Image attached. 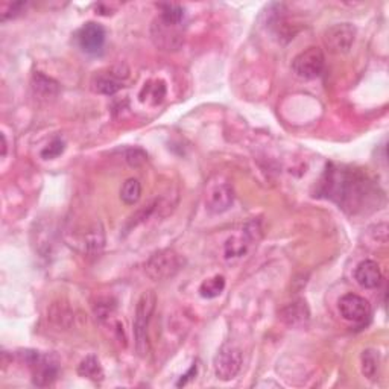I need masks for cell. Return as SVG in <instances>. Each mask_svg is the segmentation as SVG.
I'll return each instance as SVG.
<instances>
[{"mask_svg":"<svg viewBox=\"0 0 389 389\" xmlns=\"http://www.w3.org/2000/svg\"><path fill=\"white\" fill-rule=\"evenodd\" d=\"M157 295L153 291L143 292L137 301L136 318H134V337H136V350L140 356H145L149 352V337L148 327L151 318L156 310Z\"/></svg>","mask_w":389,"mask_h":389,"instance_id":"1","label":"cell"},{"mask_svg":"<svg viewBox=\"0 0 389 389\" xmlns=\"http://www.w3.org/2000/svg\"><path fill=\"white\" fill-rule=\"evenodd\" d=\"M184 260L178 252L173 250H160L152 254L145 265V272L153 281L169 280L182 268Z\"/></svg>","mask_w":389,"mask_h":389,"instance_id":"2","label":"cell"},{"mask_svg":"<svg viewBox=\"0 0 389 389\" xmlns=\"http://www.w3.org/2000/svg\"><path fill=\"white\" fill-rule=\"evenodd\" d=\"M204 202L210 213L219 214L227 211L234 202V190L231 182L221 175L213 177L207 181L204 189Z\"/></svg>","mask_w":389,"mask_h":389,"instance_id":"3","label":"cell"},{"mask_svg":"<svg viewBox=\"0 0 389 389\" xmlns=\"http://www.w3.org/2000/svg\"><path fill=\"white\" fill-rule=\"evenodd\" d=\"M260 234H262V230H260L259 222H255V221L248 222L240 230V233L233 234V236H230L227 239V242H225V245H223L225 259L231 260V262L242 259L243 255L248 252L251 245L260 239Z\"/></svg>","mask_w":389,"mask_h":389,"instance_id":"4","label":"cell"},{"mask_svg":"<svg viewBox=\"0 0 389 389\" xmlns=\"http://www.w3.org/2000/svg\"><path fill=\"white\" fill-rule=\"evenodd\" d=\"M25 359L29 365V370L33 373L34 385L45 388L52 385L58 377V364L49 354H42L38 352H26Z\"/></svg>","mask_w":389,"mask_h":389,"instance_id":"5","label":"cell"},{"mask_svg":"<svg viewBox=\"0 0 389 389\" xmlns=\"http://www.w3.org/2000/svg\"><path fill=\"white\" fill-rule=\"evenodd\" d=\"M214 374L219 381L228 382L236 377L242 368V353L238 347L231 344H225L221 347L218 354L214 356Z\"/></svg>","mask_w":389,"mask_h":389,"instance_id":"6","label":"cell"},{"mask_svg":"<svg viewBox=\"0 0 389 389\" xmlns=\"http://www.w3.org/2000/svg\"><path fill=\"white\" fill-rule=\"evenodd\" d=\"M325 67V57L318 47H309L296 55L292 61V70L303 79L318 78Z\"/></svg>","mask_w":389,"mask_h":389,"instance_id":"7","label":"cell"},{"mask_svg":"<svg viewBox=\"0 0 389 389\" xmlns=\"http://www.w3.org/2000/svg\"><path fill=\"white\" fill-rule=\"evenodd\" d=\"M337 309L342 318L353 324H365L371 316V306L364 296L356 294H345L337 303Z\"/></svg>","mask_w":389,"mask_h":389,"instance_id":"8","label":"cell"},{"mask_svg":"<svg viewBox=\"0 0 389 389\" xmlns=\"http://www.w3.org/2000/svg\"><path fill=\"white\" fill-rule=\"evenodd\" d=\"M324 45L332 54H347L356 40V28L350 23L333 25L324 33Z\"/></svg>","mask_w":389,"mask_h":389,"instance_id":"9","label":"cell"},{"mask_svg":"<svg viewBox=\"0 0 389 389\" xmlns=\"http://www.w3.org/2000/svg\"><path fill=\"white\" fill-rule=\"evenodd\" d=\"M107 33L102 25L88 22L84 26H81L76 33V42L83 52L88 55H99L102 54L105 46Z\"/></svg>","mask_w":389,"mask_h":389,"instance_id":"10","label":"cell"},{"mask_svg":"<svg viewBox=\"0 0 389 389\" xmlns=\"http://www.w3.org/2000/svg\"><path fill=\"white\" fill-rule=\"evenodd\" d=\"M151 35L153 43L163 50H177L182 45V34L180 25H170L163 22L158 17L151 28Z\"/></svg>","mask_w":389,"mask_h":389,"instance_id":"11","label":"cell"},{"mask_svg":"<svg viewBox=\"0 0 389 389\" xmlns=\"http://www.w3.org/2000/svg\"><path fill=\"white\" fill-rule=\"evenodd\" d=\"M128 75H122V70L111 69L107 71H100L93 79V90L100 95H116L120 88H124V79Z\"/></svg>","mask_w":389,"mask_h":389,"instance_id":"12","label":"cell"},{"mask_svg":"<svg viewBox=\"0 0 389 389\" xmlns=\"http://www.w3.org/2000/svg\"><path fill=\"white\" fill-rule=\"evenodd\" d=\"M354 280L357 281V284L362 286L365 289L378 288L383 280L381 266H378L377 262L374 260L361 262L354 271Z\"/></svg>","mask_w":389,"mask_h":389,"instance_id":"13","label":"cell"},{"mask_svg":"<svg viewBox=\"0 0 389 389\" xmlns=\"http://www.w3.org/2000/svg\"><path fill=\"white\" fill-rule=\"evenodd\" d=\"M280 316L284 324H288L291 327H301L304 324H307L310 318V312L309 307H307L306 301L298 300L294 301L291 304H288L286 307H283Z\"/></svg>","mask_w":389,"mask_h":389,"instance_id":"14","label":"cell"},{"mask_svg":"<svg viewBox=\"0 0 389 389\" xmlns=\"http://www.w3.org/2000/svg\"><path fill=\"white\" fill-rule=\"evenodd\" d=\"M165 96H166L165 83H163V81H160V79H153V81H149V83H146L145 86H143L139 98H140V100L143 102V104L156 107V105L161 104L163 99H165Z\"/></svg>","mask_w":389,"mask_h":389,"instance_id":"15","label":"cell"},{"mask_svg":"<svg viewBox=\"0 0 389 389\" xmlns=\"http://www.w3.org/2000/svg\"><path fill=\"white\" fill-rule=\"evenodd\" d=\"M33 88H34V93L43 99L55 98L59 90L57 81L43 74H40V71H37V74H34L33 76Z\"/></svg>","mask_w":389,"mask_h":389,"instance_id":"16","label":"cell"},{"mask_svg":"<svg viewBox=\"0 0 389 389\" xmlns=\"http://www.w3.org/2000/svg\"><path fill=\"white\" fill-rule=\"evenodd\" d=\"M104 243H105V239H104V230H102V227L99 223L93 225V228H90L86 236H84V252L88 254V255H96L100 252V250L104 248Z\"/></svg>","mask_w":389,"mask_h":389,"instance_id":"17","label":"cell"},{"mask_svg":"<svg viewBox=\"0 0 389 389\" xmlns=\"http://www.w3.org/2000/svg\"><path fill=\"white\" fill-rule=\"evenodd\" d=\"M78 374L93 382H100L102 378H104V370H102V365L96 356H87L86 359L79 364Z\"/></svg>","mask_w":389,"mask_h":389,"instance_id":"18","label":"cell"},{"mask_svg":"<svg viewBox=\"0 0 389 389\" xmlns=\"http://www.w3.org/2000/svg\"><path fill=\"white\" fill-rule=\"evenodd\" d=\"M225 289V277L223 275H214L211 279L204 280L199 286V295L202 298H216Z\"/></svg>","mask_w":389,"mask_h":389,"instance_id":"19","label":"cell"},{"mask_svg":"<svg viewBox=\"0 0 389 389\" xmlns=\"http://www.w3.org/2000/svg\"><path fill=\"white\" fill-rule=\"evenodd\" d=\"M141 197V184L136 178H129L124 182L120 189V199L124 201L127 206H134L139 202Z\"/></svg>","mask_w":389,"mask_h":389,"instance_id":"20","label":"cell"},{"mask_svg":"<svg viewBox=\"0 0 389 389\" xmlns=\"http://www.w3.org/2000/svg\"><path fill=\"white\" fill-rule=\"evenodd\" d=\"M160 18L163 22L170 23V25H181L184 18V9L180 5L175 4H165L160 5Z\"/></svg>","mask_w":389,"mask_h":389,"instance_id":"21","label":"cell"},{"mask_svg":"<svg viewBox=\"0 0 389 389\" xmlns=\"http://www.w3.org/2000/svg\"><path fill=\"white\" fill-rule=\"evenodd\" d=\"M378 370V353L374 350H365L362 353V373L368 378H374Z\"/></svg>","mask_w":389,"mask_h":389,"instance_id":"22","label":"cell"},{"mask_svg":"<svg viewBox=\"0 0 389 389\" xmlns=\"http://www.w3.org/2000/svg\"><path fill=\"white\" fill-rule=\"evenodd\" d=\"M63 151H64V141L61 140V139H54L42 151V157L45 160H52V158H57L58 156H61V153H63Z\"/></svg>","mask_w":389,"mask_h":389,"instance_id":"23","label":"cell"},{"mask_svg":"<svg viewBox=\"0 0 389 389\" xmlns=\"http://www.w3.org/2000/svg\"><path fill=\"white\" fill-rule=\"evenodd\" d=\"M127 160L132 166H140L146 161V153L140 149H129L127 153Z\"/></svg>","mask_w":389,"mask_h":389,"instance_id":"24","label":"cell"},{"mask_svg":"<svg viewBox=\"0 0 389 389\" xmlns=\"http://www.w3.org/2000/svg\"><path fill=\"white\" fill-rule=\"evenodd\" d=\"M197 370H198L197 365H193L186 374L181 376V378H180V382L177 383V386H184V385H186V383L190 381V378H193L194 376H197Z\"/></svg>","mask_w":389,"mask_h":389,"instance_id":"25","label":"cell"},{"mask_svg":"<svg viewBox=\"0 0 389 389\" xmlns=\"http://www.w3.org/2000/svg\"><path fill=\"white\" fill-rule=\"evenodd\" d=\"M5 156H6V139L2 134V157H5Z\"/></svg>","mask_w":389,"mask_h":389,"instance_id":"26","label":"cell"}]
</instances>
